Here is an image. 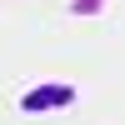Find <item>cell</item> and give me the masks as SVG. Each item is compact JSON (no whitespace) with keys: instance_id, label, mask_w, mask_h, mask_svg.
Returning <instances> with one entry per match:
<instances>
[{"instance_id":"cell-1","label":"cell","mask_w":125,"mask_h":125,"mask_svg":"<svg viewBox=\"0 0 125 125\" xmlns=\"http://www.w3.org/2000/svg\"><path fill=\"white\" fill-rule=\"evenodd\" d=\"M70 100H75L70 85H40L25 95V110H50V105H70Z\"/></svg>"}]
</instances>
